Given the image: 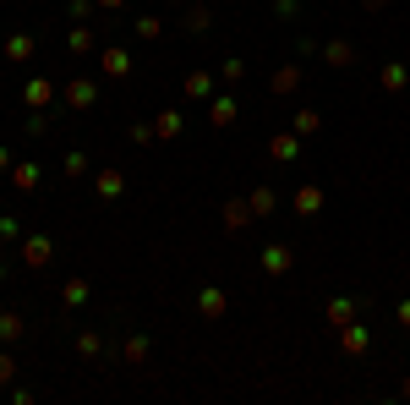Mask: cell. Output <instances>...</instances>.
<instances>
[{"mask_svg":"<svg viewBox=\"0 0 410 405\" xmlns=\"http://www.w3.org/2000/svg\"><path fill=\"white\" fill-rule=\"evenodd\" d=\"M269 154H273L279 164H284V159H295V154H301V143H295V137H273V143H269Z\"/></svg>","mask_w":410,"mask_h":405,"instance_id":"obj_1","label":"cell"},{"mask_svg":"<svg viewBox=\"0 0 410 405\" xmlns=\"http://www.w3.org/2000/svg\"><path fill=\"white\" fill-rule=\"evenodd\" d=\"M263 268H269V274H284V268H290V252H284V246H269V252H263Z\"/></svg>","mask_w":410,"mask_h":405,"instance_id":"obj_2","label":"cell"},{"mask_svg":"<svg viewBox=\"0 0 410 405\" xmlns=\"http://www.w3.org/2000/svg\"><path fill=\"white\" fill-rule=\"evenodd\" d=\"M126 66H132L126 50H104V72H110V77H126Z\"/></svg>","mask_w":410,"mask_h":405,"instance_id":"obj_3","label":"cell"},{"mask_svg":"<svg viewBox=\"0 0 410 405\" xmlns=\"http://www.w3.org/2000/svg\"><path fill=\"white\" fill-rule=\"evenodd\" d=\"M71 110H88V104H93V82H71Z\"/></svg>","mask_w":410,"mask_h":405,"instance_id":"obj_4","label":"cell"},{"mask_svg":"<svg viewBox=\"0 0 410 405\" xmlns=\"http://www.w3.org/2000/svg\"><path fill=\"white\" fill-rule=\"evenodd\" d=\"M344 350H350V356H361V350H367V328L344 324Z\"/></svg>","mask_w":410,"mask_h":405,"instance_id":"obj_5","label":"cell"},{"mask_svg":"<svg viewBox=\"0 0 410 405\" xmlns=\"http://www.w3.org/2000/svg\"><path fill=\"white\" fill-rule=\"evenodd\" d=\"M197 307H203V318H224V296H219V290H203Z\"/></svg>","mask_w":410,"mask_h":405,"instance_id":"obj_6","label":"cell"},{"mask_svg":"<svg viewBox=\"0 0 410 405\" xmlns=\"http://www.w3.org/2000/svg\"><path fill=\"white\" fill-rule=\"evenodd\" d=\"M318 203H323V192H318V186H301V197H295V208H301V214H318Z\"/></svg>","mask_w":410,"mask_h":405,"instance_id":"obj_7","label":"cell"},{"mask_svg":"<svg viewBox=\"0 0 410 405\" xmlns=\"http://www.w3.org/2000/svg\"><path fill=\"white\" fill-rule=\"evenodd\" d=\"M235 121V104L230 99H213V126H230Z\"/></svg>","mask_w":410,"mask_h":405,"instance_id":"obj_8","label":"cell"},{"mask_svg":"<svg viewBox=\"0 0 410 405\" xmlns=\"http://www.w3.org/2000/svg\"><path fill=\"white\" fill-rule=\"evenodd\" d=\"M383 88L400 93V88H405V66H383Z\"/></svg>","mask_w":410,"mask_h":405,"instance_id":"obj_9","label":"cell"},{"mask_svg":"<svg viewBox=\"0 0 410 405\" xmlns=\"http://www.w3.org/2000/svg\"><path fill=\"white\" fill-rule=\"evenodd\" d=\"M17 334H22V318H17V313H6V318H0V339H6V345H11V339H17Z\"/></svg>","mask_w":410,"mask_h":405,"instance_id":"obj_10","label":"cell"},{"mask_svg":"<svg viewBox=\"0 0 410 405\" xmlns=\"http://www.w3.org/2000/svg\"><path fill=\"white\" fill-rule=\"evenodd\" d=\"M350 313H355L350 302H334V307H329V324H334V328H344V324H350Z\"/></svg>","mask_w":410,"mask_h":405,"instance_id":"obj_11","label":"cell"},{"mask_svg":"<svg viewBox=\"0 0 410 405\" xmlns=\"http://www.w3.org/2000/svg\"><path fill=\"white\" fill-rule=\"evenodd\" d=\"M99 192H104V197H121V175L104 170V175H99Z\"/></svg>","mask_w":410,"mask_h":405,"instance_id":"obj_12","label":"cell"},{"mask_svg":"<svg viewBox=\"0 0 410 405\" xmlns=\"http://www.w3.org/2000/svg\"><path fill=\"white\" fill-rule=\"evenodd\" d=\"M224 225L241 230V225H246V203H230V208H224Z\"/></svg>","mask_w":410,"mask_h":405,"instance_id":"obj_13","label":"cell"},{"mask_svg":"<svg viewBox=\"0 0 410 405\" xmlns=\"http://www.w3.org/2000/svg\"><path fill=\"white\" fill-rule=\"evenodd\" d=\"M295 77H301V72H295V66H284V72H273V88H279V93H290Z\"/></svg>","mask_w":410,"mask_h":405,"instance_id":"obj_14","label":"cell"},{"mask_svg":"<svg viewBox=\"0 0 410 405\" xmlns=\"http://www.w3.org/2000/svg\"><path fill=\"white\" fill-rule=\"evenodd\" d=\"M6 55H11V61H22V55H33V39H11V44H6Z\"/></svg>","mask_w":410,"mask_h":405,"instance_id":"obj_15","label":"cell"},{"mask_svg":"<svg viewBox=\"0 0 410 405\" xmlns=\"http://www.w3.org/2000/svg\"><path fill=\"white\" fill-rule=\"evenodd\" d=\"M186 28H192V33H203V28H208V11H203V6H192V11H186Z\"/></svg>","mask_w":410,"mask_h":405,"instance_id":"obj_16","label":"cell"},{"mask_svg":"<svg viewBox=\"0 0 410 405\" xmlns=\"http://www.w3.org/2000/svg\"><path fill=\"white\" fill-rule=\"evenodd\" d=\"M252 208H257V214H269V208H273V192H269V186H257V192H252Z\"/></svg>","mask_w":410,"mask_h":405,"instance_id":"obj_17","label":"cell"},{"mask_svg":"<svg viewBox=\"0 0 410 405\" xmlns=\"http://www.w3.org/2000/svg\"><path fill=\"white\" fill-rule=\"evenodd\" d=\"M323 55H329V61H334V66H350V44H329V50H323Z\"/></svg>","mask_w":410,"mask_h":405,"instance_id":"obj_18","label":"cell"},{"mask_svg":"<svg viewBox=\"0 0 410 405\" xmlns=\"http://www.w3.org/2000/svg\"><path fill=\"white\" fill-rule=\"evenodd\" d=\"M28 263H50V241H28Z\"/></svg>","mask_w":410,"mask_h":405,"instance_id":"obj_19","label":"cell"},{"mask_svg":"<svg viewBox=\"0 0 410 405\" xmlns=\"http://www.w3.org/2000/svg\"><path fill=\"white\" fill-rule=\"evenodd\" d=\"M186 93H192V99H203V93H208V77H203V72H192V77H186Z\"/></svg>","mask_w":410,"mask_h":405,"instance_id":"obj_20","label":"cell"},{"mask_svg":"<svg viewBox=\"0 0 410 405\" xmlns=\"http://www.w3.org/2000/svg\"><path fill=\"white\" fill-rule=\"evenodd\" d=\"M6 378H11V362H6V350H0V384H6Z\"/></svg>","mask_w":410,"mask_h":405,"instance_id":"obj_21","label":"cell"},{"mask_svg":"<svg viewBox=\"0 0 410 405\" xmlns=\"http://www.w3.org/2000/svg\"><path fill=\"white\" fill-rule=\"evenodd\" d=\"M400 324H405V328H410V302H400Z\"/></svg>","mask_w":410,"mask_h":405,"instance_id":"obj_22","label":"cell"},{"mask_svg":"<svg viewBox=\"0 0 410 405\" xmlns=\"http://www.w3.org/2000/svg\"><path fill=\"white\" fill-rule=\"evenodd\" d=\"M99 6H121V0H99Z\"/></svg>","mask_w":410,"mask_h":405,"instance_id":"obj_23","label":"cell"},{"mask_svg":"<svg viewBox=\"0 0 410 405\" xmlns=\"http://www.w3.org/2000/svg\"><path fill=\"white\" fill-rule=\"evenodd\" d=\"M367 6H383V0H367Z\"/></svg>","mask_w":410,"mask_h":405,"instance_id":"obj_24","label":"cell"}]
</instances>
